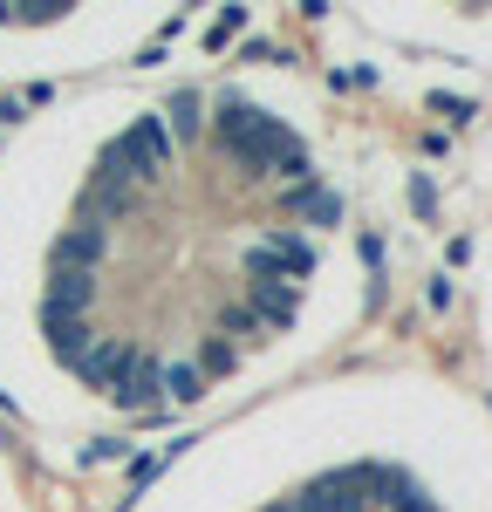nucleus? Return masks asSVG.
<instances>
[{"label":"nucleus","mask_w":492,"mask_h":512,"mask_svg":"<svg viewBox=\"0 0 492 512\" xmlns=\"http://www.w3.org/2000/svg\"><path fill=\"white\" fill-rule=\"evenodd\" d=\"M376 301L369 158L294 62H137L0 130V410L41 451L185 444Z\"/></svg>","instance_id":"nucleus-1"},{"label":"nucleus","mask_w":492,"mask_h":512,"mask_svg":"<svg viewBox=\"0 0 492 512\" xmlns=\"http://www.w3.org/2000/svg\"><path fill=\"white\" fill-rule=\"evenodd\" d=\"M458 315H465V355H472V390L492 403V171L479 178L465 246H458Z\"/></svg>","instance_id":"nucleus-5"},{"label":"nucleus","mask_w":492,"mask_h":512,"mask_svg":"<svg viewBox=\"0 0 492 512\" xmlns=\"http://www.w3.org/2000/svg\"><path fill=\"white\" fill-rule=\"evenodd\" d=\"M123 512H492V403L424 355L328 362L171 444Z\"/></svg>","instance_id":"nucleus-2"},{"label":"nucleus","mask_w":492,"mask_h":512,"mask_svg":"<svg viewBox=\"0 0 492 512\" xmlns=\"http://www.w3.org/2000/svg\"><path fill=\"white\" fill-rule=\"evenodd\" d=\"M0 512H35V492H28V472H21V458L7 451V437H0Z\"/></svg>","instance_id":"nucleus-6"},{"label":"nucleus","mask_w":492,"mask_h":512,"mask_svg":"<svg viewBox=\"0 0 492 512\" xmlns=\"http://www.w3.org/2000/svg\"><path fill=\"white\" fill-rule=\"evenodd\" d=\"M328 48L404 62L492 89V7H342L322 21Z\"/></svg>","instance_id":"nucleus-4"},{"label":"nucleus","mask_w":492,"mask_h":512,"mask_svg":"<svg viewBox=\"0 0 492 512\" xmlns=\"http://www.w3.org/2000/svg\"><path fill=\"white\" fill-rule=\"evenodd\" d=\"M185 28L178 7H0V82H96L137 69L158 41Z\"/></svg>","instance_id":"nucleus-3"}]
</instances>
